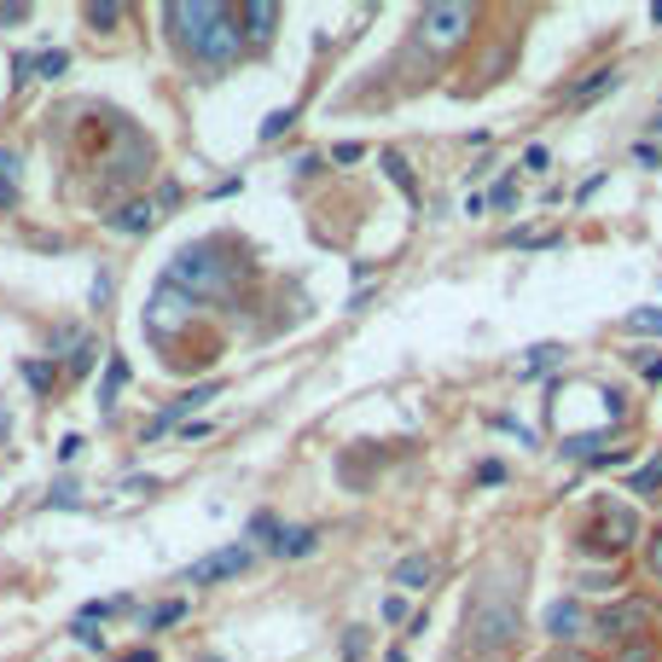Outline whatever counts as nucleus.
<instances>
[{
	"label": "nucleus",
	"instance_id": "cd10ccee",
	"mask_svg": "<svg viewBox=\"0 0 662 662\" xmlns=\"http://www.w3.org/2000/svg\"><path fill=\"white\" fill-rule=\"evenodd\" d=\"M488 203H495V210H512V203H517V180H500L495 192H488Z\"/></svg>",
	"mask_w": 662,
	"mask_h": 662
},
{
	"label": "nucleus",
	"instance_id": "473e14b6",
	"mask_svg": "<svg viewBox=\"0 0 662 662\" xmlns=\"http://www.w3.org/2000/svg\"><path fill=\"white\" fill-rule=\"evenodd\" d=\"M76 453H82V436H64V441H59V465H71Z\"/></svg>",
	"mask_w": 662,
	"mask_h": 662
},
{
	"label": "nucleus",
	"instance_id": "6e6552de",
	"mask_svg": "<svg viewBox=\"0 0 662 662\" xmlns=\"http://www.w3.org/2000/svg\"><path fill=\"white\" fill-rule=\"evenodd\" d=\"M250 564H257V552H250V540H239V547H221L210 552L203 564L186 570V587H210V582H227V575H245Z\"/></svg>",
	"mask_w": 662,
	"mask_h": 662
},
{
	"label": "nucleus",
	"instance_id": "2f4dec72",
	"mask_svg": "<svg viewBox=\"0 0 662 662\" xmlns=\"http://www.w3.org/2000/svg\"><path fill=\"white\" fill-rule=\"evenodd\" d=\"M616 662H651V645H645V639L622 645V651H616Z\"/></svg>",
	"mask_w": 662,
	"mask_h": 662
},
{
	"label": "nucleus",
	"instance_id": "39448f33",
	"mask_svg": "<svg viewBox=\"0 0 662 662\" xmlns=\"http://www.w3.org/2000/svg\"><path fill=\"white\" fill-rule=\"evenodd\" d=\"M192 320H198V302L186 297V291H175V285H163V279H158V291L146 297V332L168 344V337H180L186 326H192Z\"/></svg>",
	"mask_w": 662,
	"mask_h": 662
},
{
	"label": "nucleus",
	"instance_id": "9d476101",
	"mask_svg": "<svg viewBox=\"0 0 662 662\" xmlns=\"http://www.w3.org/2000/svg\"><path fill=\"white\" fill-rule=\"evenodd\" d=\"M547 634H552L558 645L587 639V616H582V604H575V599H552V604H547Z\"/></svg>",
	"mask_w": 662,
	"mask_h": 662
},
{
	"label": "nucleus",
	"instance_id": "72a5a7b5",
	"mask_svg": "<svg viewBox=\"0 0 662 662\" xmlns=\"http://www.w3.org/2000/svg\"><path fill=\"white\" fill-rule=\"evenodd\" d=\"M0 210H18V186H12L7 175H0Z\"/></svg>",
	"mask_w": 662,
	"mask_h": 662
},
{
	"label": "nucleus",
	"instance_id": "a18cd8bd",
	"mask_svg": "<svg viewBox=\"0 0 662 662\" xmlns=\"http://www.w3.org/2000/svg\"><path fill=\"white\" fill-rule=\"evenodd\" d=\"M198 662H221V657H198Z\"/></svg>",
	"mask_w": 662,
	"mask_h": 662
},
{
	"label": "nucleus",
	"instance_id": "a211bd4d",
	"mask_svg": "<svg viewBox=\"0 0 662 662\" xmlns=\"http://www.w3.org/2000/svg\"><path fill=\"white\" fill-rule=\"evenodd\" d=\"M88 24H99V29H111V24H123V7H116V0H88Z\"/></svg>",
	"mask_w": 662,
	"mask_h": 662
},
{
	"label": "nucleus",
	"instance_id": "7c9ffc66",
	"mask_svg": "<svg viewBox=\"0 0 662 662\" xmlns=\"http://www.w3.org/2000/svg\"><path fill=\"white\" fill-rule=\"evenodd\" d=\"M71 634H76L82 645H88V651H99V645H105V634H99V627H93V622H76V627H71Z\"/></svg>",
	"mask_w": 662,
	"mask_h": 662
},
{
	"label": "nucleus",
	"instance_id": "f704fd0d",
	"mask_svg": "<svg viewBox=\"0 0 662 662\" xmlns=\"http://www.w3.org/2000/svg\"><path fill=\"white\" fill-rule=\"evenodd\" d=\"M332 158H337V163H361V146H354V140H344V146L332 151Z\"/></svg>",
	"mask_w": 662,
	"mask_h": 662
},
{
	"label": "nucleus",
	"instance_id": "f03ea898",
	"mask_svg": "<svg viewBox=\"0 0 662 662\" xmlns=\"http://www.w3.org/2000/svg\"><path fill=\"white\" fill-rule=\"evenodd\" d=\"M239 274H245V262H227L221 245H186L168 257L163 285H175V291H186L192 302H203V297H227L233 285H239Z\"/></svg>",
	"mask_w": 662,
	"mask_h": 662
},
{
	"label": "nucleus",
	"instance_id": "a19ab883",
	"mask_svg": "<svg viewBox=\"0 0 662 662\" xmlns=\"http://www.w3.org/2000/svg\"><path fill=\"white\" fill-rule=\"evenodd\" d=\"M552 662H587V657H575V651H564V657H552Z\"/></svg>",
	"mask_w": 662,
	"mask_h": 662
},
{
	"label": "nucleus",
	"instance_id": "37998d69",
	"mask_svg": "<svg viewBox=\"0 0 662 662\" xmlns=\"http://www.w3.org/2000/svg\"><path fill=\"white\" fill-rule=\"evenodd\" d=\"M384 662H407V651H389V657H384Z\"/></svg>",
	"mask_w": 662,
	"mask_h": 662
},
{
	"label": "nucleus",
	"instance_id": "f3484780",
	"mask_svg": "<svg viewBox=\"0 0 662 662\" xmlns=\"http://www.w3.org/2000/svg\"><path fill=\"white\" fill-rule=\"evenodd\" d=\"M558 361H564V349L547 344V349H529V361H523V378H535V372H552Z\"/></svg>",
	"mask_w": 662,
	"mask_h": 662
},
{
	"label": "nucleus",
	"instance_id": "b1692460",
	"mask_svg": "<svg viewBox=\"0 0 662 662\" xmlns=\"http://www.w3.org/2000/svg\"><path fill=\"white\" fill-rule=\"evenodd\" d=\"M366 657V627H349L344 634V662H361Z\"/></svg>",
	"mask_w": 662,
	"mask_h": 662
},
{
	"label": "nucleus",
	"instance_id": "4468645a",
	"mask_svg": "<svg viewBox=\"0 0 662 662\" xmlns=\"http://www.w3.org/2000/svg\"><path fill=\"white\" fill-rule=\"evenodd\" d=\"M314 540H320L314 529H279V540H274L267 552H274V558H309Z\"/></svg>",
	"mask_w": 662,
	"mask_h": 662
},
{
	"label": "nucleus",
	"instance_id": "7ed1b4c3",
	"mask_svg": "<svg viewBox=\"0 0 662 662\" xmlns=\"http://www.w3.org/2000/svg\"><path fill=\"white\" fill-rule=\"evenodd\" d=\"M517 592H483L477 604H471V622H465V645L477 657H500V651H512V639H517Z\"/></svg>",
	"mask_w": 662,
	"mask_h": 662
},
{
	"label": "nucleus",
	"instance_id": "4c0bfd02",
	"mask_svg": "<svg viewBox=\"0 0 662 662\" xmlns=\"http://www.w3.org/2000/svg\"><path fill=\"white\" fill-rule=\"evenodd\" d=\"M29 18V7H0V24H24Z\"/></svg>",
	"mask_w": 662,
	"mask_h": 662
},
{
	"label": "nucleus",
	"instance_id": "aec40b11",
	"mask_svg": "<svg viewBox=\"0 0 662 662\" xmlns=\"http://www.w3.org/2000/svg\"><path fill=\"white\" fill-rule=\"evenodd\" d=\"M657 488H662V453L645 460V471H634V495H657Z\"/></svg>",
	"mask_w": 662,
	"mask_h": 662
},
{
	"label": "nucleus",
	"instance_id": "dca6fc26",
	"mask_svg": "<svg viewBox=\"0 0 662 662\" xmlns=\"http://www.w3.org/2000/svg\"><path fill=\"white\" fill-rule=\"evenodd\" d=\"M123 384H128V361H123V354H111V366L99 372V396H105V413H111V401H116V389H123Z\"/></svg>",
	"mask_w": 662,
	"mask_h": 662
},
{
	"label": "nucleus",
	"instance_id": "f8f14e48",
	"mask_svg": "<svg viewBox=\"0 0 662 662\" xmlns=\"http://www.w3.org/2000/svg\"><path fill=\"white\" fill-rule=\"evenodd\" d=\"M274 24H279V7H274V0H250V7H239L245 41H274Z\"/></svg>",
	"mask_w": 662,
	"mask_h": 662
},
{
	"label": "nucleus",
	"instance_id": "423d86ee",
	"mask_svg": "<svg viewBox=\"0 0 662 662\" xmlns=\"http://www.w3.org/2000/svg\"><path fill=\"white\" fill-rule=\"evenodd\" d=\"M634 540H639V512H634V505L604 500L599 512H592V523H587V547L622 552V547H634Z\"/></svg>",
	"mask_w": 662,
	"mask_h": 662
},
{
	"label": "nucleus",
	"instance_id": "0eeeda50",
	"mask_svg": "<svg viewBox=\"0 0 662 662\" xmlns=\"http://www.w3.org/2000/svg\"><path fill=\"white\" fill-rule=\"evenodd\" d=\"M645 599H622V604H610L599 610V616L587 622V634H599V639H616V645H634V634H645Z\"/></svg>",
	"mask_w": 662,
	"mask_h": 662
},
{
	"label": "nucleus",
	"instance_id": "a878e982",
	"mask_svg": "<svg viewBox=\"0 0 662 662\" xmlns=\"http://www.w3.org/2000/svg\"><path fill=\"white\" fill-rule=\"evenodd\" d=\"M291 123H297V111H274V116L262 123V140H279V134L291 128Z\"/></svg>",
	"mask_w": 662,
	"mask_h": 662
},
{
	"label": "nucleus",
	"instance_id": "393cba45",
	"mask_svg": "<svg viewBox=\"0 0 662 662\" xmlns=\"http://www.w3.org/2000/svg\"><path fill=\"white\" fill-rule=\"evenodd\" d=\"M47 505H53V512H59V505H71V512H76V505H82V488H76V483H59L53 495H47Z\"/></svg>",
	"mask_w": 662,
	"mask_h": 662
},
{
	"label": "nucleus",
	"instance_id": "c9c22d12",
	"mask_svg": "<svg viewBox=\"0 0 662 662\" xmlns=\"http://www.w3.org/2000/svg\"><path fill=\"white\" fill-rule=\"evenodd\" d=\"M477 483H505V465H495V460H488V465L477 471Z\"/></svg>",
	"mask_w": 662,
	"mask_h": 662
},
{
	"label": "nucleus",
	"instance_id": "e433bc0d",
	"mask_svg": "<svg viewBox=\"0 0 662 662\" xmlns=\"http://www.w3.org/2000/svg\"><path fill=\"white\" fill-rule=\"evenodd\" d=\"M407 616V599H384V622H401Z\"/></svg>",
	"mask_w": 662,
	"mask_h": 662
},
{
	"label": "nucleus",
	"instance_id": "4be33fe9",
	"mask_svg": "<svg viewBox=\"0 0 662 662\" xmlns=\"http://www.w3.org/2000/svg\"><path fill=\"white\" fill-rule=\"evenodd\" d=\"M18 372H24L29 389H53V366H47V361H24Z\"/></svg>",
	"mask_w": 662,
	"mask_h": 662
},
{
	"label": "nucleus",
	"instance_id": "f257e3e1",
	"mask_svg": "<svg viewBox=\"0 0 662 662\" xmlns=\"http://www.w3.org/2000/svg\"><path fill=\"white\" fill-rule=\"evenodd\" d=\"M163 24H168V36H175L198 64H210V71H221V64H233L245 53L239 12L215 7V0H175V7H163Z\"/></svg>",
	"mask_w": 662,
	"mask_h": 662
},
{
	"label": "nucleus",
	"instance_id": "c03bdc74",
	"mask_svg": "<svg viewBox=\"0 0 662 662\" xmlns=\"http://www.w3.org/2000/svg\"><path fill=\"white\" fill-rule=\"evenodd\" d=\"M651 24H662V7H651Z\"/></svg>",
	"mask_w": 662,
	"mask_h": 662
},
{
	"label": "nucleus",
	"instance_id": "412c9836",
	"mask_svg": "<svg viewBox=\"0 0 662 662\" xmlns=\"http://www.w3.org/2000/svg\"><path fill=\"white\" fill-rule=\"evenodd\" d=\"M616 76H622V71H599V76H587V82H582V88H575L570 99H599V93H610V88H616Z\"/></svg>",
	"mask_w": 662,
	"mask_h": 662
},
{
	"label": "nucleus",
	"instance_id": "ea45409f",
	"mask_svg": "<svg viewBox=\"0 0 662 662\" xmlns=\"http://www.w3.org/2000/svg\"><path fill=\"white\" fill-rule=\"evenodd\" d=\"M116 662H158V651H128V657H116Z\"/></svg>",
	"mask_w": 662,
	"mask_h": 662
},
{
	"label": "nucleus",
	"instance_id": "79ce46f5",
	"mask_svg": "<svg viewBox=\"0 0 662 662\" xmlns=\"http://www.w3.org/2000/svg\"><path fill=\"white\" fill-rule=\"evenodd\" d=\"M0 441H7V407H0Z\"/></svg>",
	"mask_w": 662,
	"mask_h": 662
},
{
	"label": "nucleus",
	"instance_id": "9b49d317",
	"mask_svg": "<svg viewBox=\"0 0 662 662\" xmlns=\"http://www.w3.org/2000/svg\"><path fill=\"white\" fill-rule=\"evenodd\" d=\"M151 221H158V203L128 198V203H116V210L105 215V227L111 233H128V239H140V233H151Z\"/></svg>",
	"mask_w": 662,
	"mask_h": 662
},
{
	"label": "nucleus",
	"instance_id": "6ab92c4d",
	"mask_svg": "<svg viewBox=\"0 0 662 662\" xmlns=\"http://www.w3.org/2000/svg\"><path fill=\"white\" fill-rule=\"evenodd\" d=\"M627 332H639V337H662V309H634V314H627Z\"/></svg>",
	"mask_w": 662,
	"mask_h": 662
},
{
	"label": "nucleus",
	"instance_id": "20e7f679",
	"mask_svg": "<svg viewBox=\"0 0 662 662\" xmlns=\"http://www.w3.org/2000/svg\"><path fill=\"white\" fill-rule=\"evenodd\" d=\"M471 29H477V7H465V0H436V7H424L413 18V41L424 53H453V47L471 41Z\"/></svg>",
	"mask_w": 662,
	"mask_h": 662
},
{
	"label": "nucleus",
	"instance_id": "c85d7f7f",
	"mask_svg": "<svg viewBox=\"0 0 662 662\" xmlns=\"http://www.w3.org/2000/svg\"><path fill=\"white\" fill-rule=\"evenodd\" d=\"M36 71H41V76H64V71H71V59H64V53H41Z\"/></svg>",
	"mask_w": 662,
	"mask_h": 662
},
{
	"label": "nucleus",
	"instance_id": "5701e85b",
	"mask_svg": "<svg viewBox=\"0 0 662 662\" xmlns=\"http://www.w3.org/2000/svg\"><path fill=\"white\" fill-rule=\"evenodd\" d=\"M250 535H257V540H267V547H274V540H279V517L257 512V517H250Z\"/></svg>",
	"mask_w": 662,
	"mask_h": 662
},
{
	"label": "nucleus",
	"instance_id": "bb28decb",
	"mask_svg": "<svg viewBox=\"0 0 662 662\" xmlns=\"http://www.w3.org/2000/svg\"><path fill=\"white\" fill-rule=\"evenodd\" d=\"M523 168H529V175H547V168H552L547 146H529V151H523Z\"/></svg>",
	"mask_w": 662,
	"mask_h": 662
},
{
	"label": "nucleus",
	"instance_id": "1a4fd4ad",
	"mask_svg": "<svg viewBox=\"0 0 662 662\" xmlns=\"http://www.w3.org/2000/svg\"><path fill=\"white\" fill-rule=\"evenodd\" d=\"M215 389H221V384H198V389H186V396H180V401H168V407H163V413H158V419L146 424L140 436H146V441H158L163 430H175V424H180L186 413H198L203 401H215Z\"/></svg>",
	"mask_w": 662,
	"mask_h": 662
},
{
	"label": "nucleus",
	"instance_id": "58836bf2",
	"mask_svg": "<svg viewBox=\"0 0 662 662\" xmlns=\"http://www.w3.org/2000/svg\"><path fill=\"white\" fill-rule=\"evenodd\" d=\"M651 570H657V575H662V529H657V535H651Z\"/></svg>",
	"mask_w": 662,
	"mask_h": 662
},
{
	"label": "nucleus",
	"instance_id": "2eb2a0df",
	"mask_svg": "<svg viewBox=\"0 0 662 662\" xmlns=\"http://www.w3.org/2000/svg\"><path fill=\"white\" fill-rule=\"evenodd\" d=\"M384 168H389V180L407 192V203H419V180H413V168H407V158L401 151H384Z\"/></svg>",
	"mask_w": 662,
	"mask_h": 662
},
{
	"label": "nucleus",
	"instance_id": "ddd939ff",
	"mask_svg": "<svg viewBox=\"0 0 662 662\" xmlns=\"http://www.w3.org/2000/svg\"><path fill=\"white\" fill-rule=\"evenodd\" d=\"M430 575H436V558L413 552V558H401V564H396V587H430Z\"/></svg>",
	"mask_w": 662,
	"mask_h": 662
},
{
	"label": "nucleus",
	"instance_id": "c756f323",
	"mask_svg": "<svg viewBox=\"0 0 662 662\" xmlns=\"http://www.w3.org/2000/svg\"><path fill=\"white\" fill-rule=\"evenodd\" d=\"M186 616V604L175 599V604H158V610H151V627H168V622H180Z\"/></svg>",
	"mask_w": 662,
	"mask_h": 662
}]
</instances>
